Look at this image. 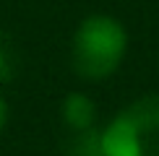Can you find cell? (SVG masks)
Wrapping results in <instances>:
<instances>
[{
  "instance_id": "cell-1",
  "label": "cell",
  "mask_w": 159,
  "mask_h": 156,
  "mask_svg": "<svg viewBox=\"0 0 159 156\" xmlns=\"http://www.w3.org/2000/svg\"><path fill=\"white\" fill-rule=\"evenodd\" d=\"M128 52V31L112 16L94 13L78 24L70 44V65L84 81H104L120 68Z\"/></svg>"
},
{
  "instance_id": "cell-2",
  "label": "cell",
  "mask_w": 159,
  "mask_h": 156,
  "mask_svg": "<svg viewBox=\"0 0 159 156\" xmlns=\"http://www.w3.org/2000/svg\"><path fill=\"white\" fill-rule=\"evenodd\" d=\"M102 156H159V94L125 104L99 130Z\"/></svg>"
},
{
  "instance_id": "cell-3",
  "label": "cell",
  "mask_w": 159,
  "mask_h": 156,
  "mask_svg": "<svg viewBox=\"0 0 159 156\" xmlns=\"http://www.w3.org/2000/svg\"><path fill=\"white\" fill-rule=\"evenodd\" d=\"M60 115H63V122L76 133L94 128V102L81 91H73V94H68L63 99Z\"/></svg>"
},
{
  "instance_id": "cell-4",
  "label": "cell",
  "mask_w": 159,
  "mask_h": 156,
  "mask_svg": "<svg viewBox=\"0 0 159 156\" xmlns=\"http://www.w3.org/2000/svg\"><path fill=\"white\" fill-rule=\"evenodd\" d=\"M16 76V47H13V39L0 31V83L11 81Z\"/></svg>"
},
{
  "instance_id": "cell-5",
  "label": "cell",
  "mask_w": 159,
  "mask_h": 156,
  "mask_svg": "<svg viewBox=\"0 0 159 156\" xmlns=\"http://www.w3.org/2000/svg\"><path fill=\"white\" fill-rule=\"evenodd\" d=\"M70 156H102V143H99V133H94V128L78 133V138L70 146Z\"/></svg>"
},
{
  "instance_id": "cell-6",
  "label": "cell",
  "mask_w": 159,
  "mask_h": 156,
  "mask_svg": "<svg viewBox=\"0 0 159 156\" xmlns=\"http://www.w3.org/2000/svg\"><path fill=\"white\" fill-rule=\"evenodd\" d=\"M5 122H8V104H5V99L0 96V133L5 130Z\"/></svg>"
}]
</instances>
